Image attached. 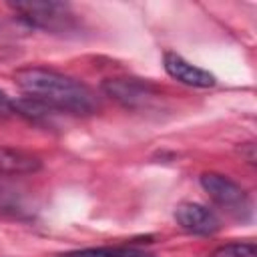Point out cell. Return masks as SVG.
<instances>
[{
	"label": "cell",
	"mask_w": 257,
	"mask_h": 257,
	"mask_svg": "<svg viewBox=\"0 0 257 257\" xmlns=\"http://www.w3.org/2000/svg\"><path fill=\"white\" fill-rule=\"evenodd\" d=\"M16 86L32 100L70 114H92L100 102L84 82L44 66H26L14 74Z\"/></svg>",
	"instance_id": "1"
},
{
	"label": "cell",
	"mask_w": 257,
	"mask_h": 257,
	"mask_svg": "<svg viewBox=\"0 0 257 257\" xmlns=\"http://www.w3.org/2000/svg\"><path fill=\"white\" fill-rule=\"evenodd\" d=\"M10 8L30 26L48 32H68L74 28V12L66 2L54 0H28L12 2Z\"/></svg>",
	"instance_id": "2"
},
{
	"label": "cell",
	"mask_w": 257,
	"mask_h": 257,
	"mask_svg": "<svg viewBox=\"0 0 257 257\" xmlns=\"http://www.w3.org/2000/svg\"><path fill=\"white\" fill-rule=\"evenodd\" d=\"M199 183L203 191L209 195V199L229 217L237 221H247L251 217V199L247 191L229 177L219 173H203Z\"/></svg>",
	"instance_id": "3"
},
{
	"label": "cell",
	"mask_w": 257,
	"mask_h": 257,
	"mask_svg": "<svg viewBox=\"0 0 257 257\" xmlns=\"http://www.w3.org/2000/svg\"><path fill=\"white\" fill-rule=\"evenodd\" d=\"M175 221L181 229L193 235H213L221 229V219L217 213L201 203H181L175 209Z\"/></svg>",
	"instance_id": "4"
},
{
	"label": "cell",
	"mask_w": 257,
	"mask_h": 257,
	"mask_svg": "<svg viewBox=\"0 0 257 257\" xmlns=\"http://www.w3.org/2000/svg\"><path fill=\"white\" fill-rule=\"evenodd\" d=\"M163 66H165L167 74L181 84H187L193 88H209L215 84V76L209 70H205L197 64H191L177 52H165Z\"/></svg>",
	"instance_id": "5"
},
{
	"label": "cell",
	"mask_w": 257,
	"mask_h": 257,
	"mask_svg": "<svg viewBox=\"0 0 257 257\" xmlns=\"http://www.w3.org/2000/svg\"><path fill=\"white\" fill-rule=\"evenodd\" d=\"M102 90L106 96L114 98L116 102H120L128 108L143 106L153 98L151 86L145 82H139L135 78H108L102 82Z\"/></svg>",
	"instance_id": "6"
},
{
	"label": "cell",
	"mask_w": 257,
	"mask_h": 257,
	"mask_svg": "<svg viewBox=\"0 0 257 257\" xmlns=\"http://www.w3.org/2000/svg\"><path fill=\"white\" fill-rule=\"evenodd\" d=\"M42 167V161L26 153L22 149L12 147H0V175L2 177H18V175H30L36 173Z\"/></svg>",
	"instance_id": "7"
},
{
	"label": "cell",
	"mask_w": 257,
	"mask_h": 257,
	"mask_svg": "<svg viewBox=\"0 0 257 257\" xmlns=\"http://www.w3.org/2000/svg\"><path fill=\"white\" fill-rule=\"evenodd\" d=\"M62 257H143V253L135 249H124V247H94V249L72 251Z\"/></svg>",
	"instance_id": "8"
},
{
	"label": "cell",
	"mask_w": 257,
	"mask_h": 257,
	"mask_svg": "<svg viewBox=\"0 0 257 257\" xmlns=\"http://www.w3.org/2000/svg\"><path fill=\"white\" fill-rule=\"evenodd\" d=\"M211 257H257V247L251 241H237L217 247Z\"/></svg>",
	"instance_id": "9"
},
{
	"label": "cell",
	"mask_w": 257,
	"mask_h": 257,
	"mask_svg": "<svg viewBox=\"0 0 257 257\" xmlns=\"http://www.w3.org/2000/svg\"><path fill=\"white\" fill-rule=\"evenodd\" d=\"M4 179L6 177L0 175V209H18L20 207L18 195H16V191Z\"/></svg>",
	"instance_id": "10"
},
{
	"label": "cell",
	"mask_w": 257,
	"mask_h": 257,
	"mask_svg": "<svg viewBox=\"0 0 257 257\" xmlns=\"http://www.w3.org/2000/svg\"><path fill=\"white\" fill-rule=\"evenodd\" d=\"M14 104H16V100H12V98L0 88V116H8V114L16 112V110H14Z\"/></svg>",
	"instance_id": "11"
}]
</instances>
